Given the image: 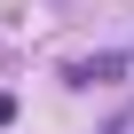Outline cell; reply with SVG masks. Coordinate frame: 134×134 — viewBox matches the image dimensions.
I'll return each mask as SVG.
<instances>
[{
    "label": "cell",
    "mask_w": 134,
    "mask_h": 134,
    "mask_svg": "<svg viewBox=\"0 0 134 134\" xmlns=\"http://www.w3.org/2000/svg\"><path fill=\"white\" fill-rule=\"evenodd\" d=\"M63 79H71V87H110V79H126V55H79Z\"/></svg>",
    "instance_id": "6da1fadb"
},
{
    "label": "cell",
    "mask_w": 134,
    "mask_h": 134,
    "mask_svg": "<svg viewBox=\"0 0 134 134\" xmlns=\"http://www.w3.org/2000/svg\"><path fill=\"white\" fill-rule=\"evenodd\" d=\"M103 134H134V103H126V110H118V118H110Z\"/></svg>",
    "instance_id": "7a4b0ae2"
},
{
    "label": "cell",
    "mask_w": 134,
    "mask_h": 134,
    "mask_svg": "<svg viewBox=\"0 0 134 134\" xmlns=\"http://www.w3.org/2000/svg\"><path fill=\"white\" fill-rule=\"evenodd\" d=\"M8 118H16V95H0V126H8Z\"/></svg>",
    "instance_id": "3957f363"
}]
</instances>
